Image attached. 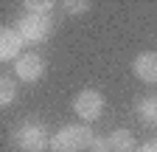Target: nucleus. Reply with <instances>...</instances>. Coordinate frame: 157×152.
<instances>
[{
	"mask_svg": "<svg viewBox=\"0 0 157 152\" xmlns=\"http://www.w3.org/2000/svg\"><path fill=\"white\" fill-rule=\"evenodd\" d=\"M107 141H109V149L112 152H135V132L132 130H126V127H121V130H112L109 135H107Z\"/></svg>",
	"mask_w": 157,
	"mask_h": 152,
	"instance_id": "8",
	"label": "nucleus"
},
{
	"mask_svg": "<svg viewBox=\"0 0 157 152\" xmlns=\"http://www.w3.org/2000/svg\"><path fill=\"white\" fill-rule=\"evenodd\" d=\"M42 73H45V59H42V54H36V51H25L14 62V76H17L20 82H25V85L39 82Z\"/></svg>",
	"mask_w": 157,
	"mask_h": 152,
	"instance_id": "5",
	"label": "nucleus"
},
{
	"mask_svg": "<svg viewBox=\"0 0 157 152\" xmlns=\"http://www.w3.org/2000/svg\"><path fill=\"white\" fill-rule=\"evenodd\" d=\"M23 45H25V40L17 34L14 26L0 28V59L3 62H17L23 56Z\"/></svg>",
	"mask_w": 157,
	"mask_h": 152,
	"instance_id": "6",
	"label": "nucleus"
},
{
	"mask_svg": "<svg viewBox=\"0 0 157 152\" xmlns=\"http://www.w3.org/2000/svg\"><path fill=\"white\" fill-rule=\"evenodd\" d=\"M11 141L20 152H45V149H51V135L36 118L20 121L11 132Z\"/></svg>",
	"mask_w": 157,
	"mask_h": 152,
	"instance_id": "2",
	"label": "nucleus"
},
{
	"mask_svg": "<svg viewBox=\"0 0 157 152\" xmlns=\"http://www.w3.org/2000/svg\"><path fill=\"white\" fill-rule=\"evenodd\" d=\"M65 11L67 14H84L87 9H90V3H87V0H65Z\"/></svg>",
	"mask_w": 157,
	"mask_h": 152,
	"instance_id": "12",
	"label": "nucleus"
},
{
	"mask_svg": "<svg viewBox=\"0 0 157 152\" xmlns=\"http://www.w3.org/2000/svg\"><path fill=\"white\" fill-rule=\"evenodd\" d=\"M95 132L87 124H67L59 127L51 135V152H82L87 146H93Z\"/></svg>",
	"mask_w": 157,
	"mask_h": 152,
	"instance_id": "1",
	"label": "nucleus"
},
{
	"mask_svg": "<svg viewBox=\"0 0 157 152\" xmlns=\"http://www.w3.org/2000/svg\"><path fill=\"white\" fill-rule=\"evenodd\" d=\"M17 34L23 37L25 42H45L48 37L53 34V17L51 14H34V11H25V14H20L17 17V23H14Z\"/></svg>",
	"mask_w": 157,
	"mask_h": 152,
	"instance_id": "3",
	"label": "nucleus"
},
{
	"mask_svg": "<svg viewBox=\"0 0 157 152\" xmlns=\"http://www.w3.org/2000/svg\"><path fill=\"white\" fill-rule=\"evenodd\" d=\"M73 113L82 121H98L101 118V113H104V96L98 90L87 87L82 93H76V99H73Z\"/></svg>",
	"mask_w": 157,
	"mask_h": 152,
	"instance_id": "4",
	"label": "nucleus"
},
{
	"mask_svg": "<svg viewBox=\"0 0 157 152\" xmlns=\"http://www.w3.org/2000/svg\"><path fill=\"white\" fill-rule=\"evenodd\" d=\"M53 0H25L23 3V9L25 11H34V14H51L53 11Z\"/></svg>",
	"mask_w": 157,
	"mask_h": 152,
	"instance_id": "11",
	"label": "nucleus"
},
{
	"mask_svg": "<svg viewBox=\"0 0 157 152\" xmlns=\"http://www.w3.org/2000/svg\"><path fill=\"white\" fill-rule=\"evenodd\" d=\"M93 152H112L109 149V141L107 138H101V135H95V141H93V146H90Z\"/></svg>",
	"mask_w": 157,
	"mask_h": 152,
	"instance_id": "13",
	"label": "nucleus"
},
{
	"mask_svg": "<svg viewBox=\"0 0 157 152\" xmlns=\"http://www.w3.org/2000/svg\"><path fill=\"white\" fill-rule=\"evenodd\" d=\"M135 110H137V116H140V121H146V124L157 127V93H154V96L140 99Z\"/></svg>",
	"mask_w": 157,
	"mask_h": 152,
	"instance_id": "9",
	"label": "nucleus"
},
{
	"mask_svg": "<svg viewBox=\"0 0 157 152\" xmlns=\"http://www.w3.org/2000/svg\"><path fill=\"white\" fill-rule=\"evenodd\" d=\"M137 152H157V138H151V141H146L143 146H137Z\"/></svg>",
	"mask_w": 157,
	"mask_h": 152,
	"instance_id": "14",
	"label": "nucleus"
},
{
	"mask_svg": "<svg viewBox=\"0 0 157 152\" xmlns=\"http://www.w3.org/2000/svg\"><path fill=\"white\" fill-rule=\"evenodd\" d=\"M132 73H135L140 82L154 85V82H157V51H140V54L132 59Z\"/></svg>",
	"mask_w": 157,
	"mask_h": 152,
	"instance_id": "7",
	"label": "nucleus"
},
{
	"mask_svg": "<svg viewBox=\"0 0 157 152\" xmlns=\"http://www.w3.org/2000/svg\"><path fill=\"white\" fill-rule=\"evenodd\" d=\"M14 99H17V79L3 73V79H0V104L9 107Z\"/></svg>",
	"mask_w": 157,
	"mask_h": 152,
	"instance_id": "10",
	"label": "nucleus"
}]
</instances>
